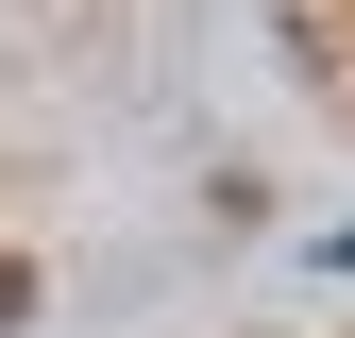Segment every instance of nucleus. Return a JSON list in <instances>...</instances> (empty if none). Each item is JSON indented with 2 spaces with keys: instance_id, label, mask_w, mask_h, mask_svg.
I'll return each instance as SVG.
<instances>
[{
  "instance_id": "obj_1",
  "label": "nucleus",
  "mask_w": 355,
  "mask_h": 338,
  "mask_svg": "<svg viewBox=\"0 0 355 338\" xmlns=\"http://www.w3.org/2000/svg\"><path fill=\"white\" fill-rule=\"evenodd\" d=\"M0 321H34V271H17V254H0Z\"/></svg>"
}]
</instances>
